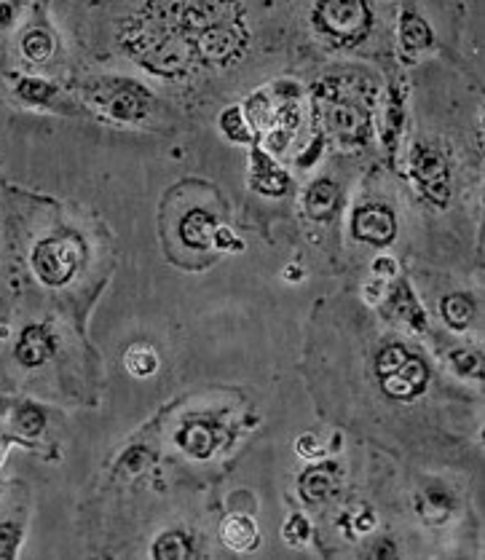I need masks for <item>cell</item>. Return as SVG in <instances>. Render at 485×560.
<instances>
[{"label": "cell", "mask_w": 485, "mask_h": 560, "mask_svg": "<svg viewBox=\"0 0 485 560\" xmlns=\"http://www.w3.org/2000/svg\"><path fill=\"white\" fill-rule=\"evenodd\" d=\"M30 263L43 285L65 287L84 263V244L76 234H51L35 244Z\"/></svg>", "instance_id": "4"}, {"label": "cell", "mask_w": 485, "mask_h": 560, "mask_svg": "<svg viewBox=\"0 0 485 560\" xmlns=\"http://www.w3.org/2000/svg\"><path fill=\"white\" fill-rule=\"evenodd\" d=\"M335 483H338V469L333 464H325V467H311L306 469L298 480V491L309 504L325 502L327 496L333 494Z\"/></svg>", "instance_id": "16"}, {"label": "cell", "mask_w": 485, "mask_h": 560, "mask_svg": "<svg viewBox=\"0 0 485 560\" xmlns=\"http://www.w3.org/2000/svg\"><path fill=\"white\" fill-rule=\"evenodd\" d=\"M9 405H11V402L6 400V397H0V416H3L6 410H9Z\"/></svg>", "instance_id": "37"}, {"label": "cell", "mask_w": 485, "mask_h": 560, "mask_svg": "<svg viewBox=\"0 0 485 560\" xmlns=\"http://www.w3.org/2000/svg\"><path fill=\"white\" fill-rule=\"evenodd\" d=\"M440 311H443L448 327H453V330H467L472 317H475V301L464 293L445 295L443 303H440Z\"/></svg>", "instance_id": "19"}, {"label": "cell", "mask_w": 485, "mask_h": 560, "mask_svg": "<svg viewBox=\"0 0 485 560\" xmlns=\"http://www.w3.org/2000/svg\"><path fill=\"white\" fill-rule=\"evenodd\" d=\"M373 274L378 276V279H394L397 276V263H394L392 258H378L376 263H373Z\"/></svg>", "instance_id": "32"}, {"label": "cell", "mask_w": 485, "mask_h": 560, "mask_svg": "<svg viewBox=\"0 0 485 560\" xmlns=\"http://www.w3.org/2000/svg\"><path fill=\"white\" fill-rule=\"evenodd\" d=\"M124 365L132 376L148 378L159 370V357H156V352H153L151 346H143V343H140V346H132V349L124 354Z\"/></svg>", "instance_id": "22"}, {"label": "cell", "mask_w": 485, "mask_h": 560, "mask_svg": "<svg viewBox=\"0 0 485 560\" xmlns=\"http://www.w3.org/2000/svg\"><path fill=\"white\" fill-rule=\"evenodd\" d=\"M252 188L271 199L285 196L290 191V175L271 159V153L252 151Z\"/></svg>", "instance_id": "12"}, {"label": "cell", "mask_w": 485, "mask_h": 560, "mask_svg": "<svg viewBox=\"0 0 485 560\" xmlns=\"http://www.w3.org/2000/svg\"><path fill=\"white\" fill-rule=\"evenodd\" d=\"M290 140H293V132L290 129H285V126H271L266 134V151L271 153V156H276V153H282L290 145Z\"/></svg>", "instance_id": "30"}, {"label": "cell", "mask_w": 485, "mask_h": 560, "mask_svg": "<svg viewBox=\"0 0 485 560\" xmlns=\"http://www.w3.org/2000/svg\"><path fill=\"white\" fill-rule=\"evenodd\" d=\"M17 94L25 102H33V105H49L57 97V86L51 81H43V78H19Z\"/></svg>", "instance_id": "23"}, {"label": "cell", "mask_w": 485, "mask_h": 560, "mask_svg": "<svg viewBox=\"0 0 485 560\" xmlns=\"http://www.w3.org/2000/svg\"><path fill=\"white\" fill-rule=\"evenodd\" d=\"M220 539L228 550L234 552H252L260 544V531L255 520L247 515H228L220 523Z\"/></svg>", "instance_id": "15"}, {"label": "cell", "mask_w": 485, "mask_h": 560, "mask_svg": "<svg viewBox=\"0 0 485 560\" xmlns=\"http://www.w3.org/2000/svg\"><path fill=\"white\" fill-rule=\"evenodd\" d=\"M400 41L408 51H421V49H429V46H432L435 35H432L429 25L419 17V14L405 11L400 19Z\"/></svg>", "instance_id": "18"}, {"label": "cell", "mask_w": 485, "mask_h": 560, "mask_svg": "<svg viewBox=\"0 0 485 560\" xmlns=\"http://www.w3.org/2000/svg\"><path fill=\"white\" fill-rule=\"evenodd\" d=\"M325 92L330 94V102H327L325 110V124L335 145L346 148V151H354V148L368 143V110H362V105H357V102L343 100V97H338V92H330V89H325Z\"/></svg>", "instance_id": "6"}, {"label": "cell", "mask_w": 485, "mask_h": 560, "mask_svg": "<svg viewBox=\"0 0 485 560\" xmlns=\"http://www.w3.org/2000/svg\"><path fill=\"white\" fill-rule=\"evenodd\" d=\"M22 539H25V528L19 523H14V520L0 523V558H17Z\"/></svg>", "instance_id": "26"}, {"label": "cell", "mask_w": 485, "mask_h": 560, "mask_svg": "<svg viewBox=\"0 0 485 560\" xmlns=\"http://www.w3.org/2000/svg\"><path fill=\"white\" fill-rule=\"evenodd\" d=\"M220 129H223V134H226L231 143L239 145L252 143V137H255L250 124H247V118H244V110L236 108V105H231V108L220 113Z\"/></svg>", "instance_id": "21"}, {"label": "cell", "mask_w": 485, "mask_h": 560, "mask_svg": "<svg viewBox=\"0 0 485 560\" xmlns=\"http://www.w3.org/2000/svg\"><path fill=\"white\" fill-rule=\"evenodd\" d=\"M177 445L196 459H210L215 451V435L204 424H188L177 432Z\"/></svg>", "instance_id": "17"}, {"label": "cell", "mask_w": 485, "mask_h": 560, "mask_svg": "<svg viewBox=\"0 0 485 560\" xmlns=\"http://www.w3.org/2000/svg\"><path fill=\"white\" fill-rule=\"evenodd\" d=\"M319 153H322V137H317V140L311 143L309 153H306V156H301V159H298V164H301V167H311V164L319 159Z\"/></svg>", "instance_id": "34"}, {"label": "cell", "mask_w": 485, "mask_h": 560, "mask_svg": "<svg viewBox=\"0 0 485 560\" xmlns=\"http://www.w3.org/2000/svg\"><path fill=\"white\" fill-rule=\"evenodd\" d=\"M341 207V188L333 183V180H314L306 191V199H303V209L311 220H330Z\"/></svg>", "instance_id": "14"}, {"label": "cell", "mask_w": 485, "mask_h": 560, "mask_svg": "<svg viewBox=\"0 0 485 560\" xmlns=\"http://www.w3.org/2000/svg\"><path fill=\"white\" fill-rule=\"evenodd\" d=\"M410 167L424 196L437 207H445L451 199V172L443 153L435 151L432 145H416L410 156Z\"/></svg>", "instance_id": "8"}, {"label": "cell", "mask_w": 485, "mask_h": 560, "mask_svg": "<svg viewBox=\"0 0 485 560\" xmlns=\"http://www.w3.org/2000/svg\"><path fill=\"white\" fill-rule=\"evenodd\" d=\"M376 373L392 400H413L429 384V368L402 346H386L376 357Z\"/></svg>", "instance_id": "5"}, {"label": "cell", "mask_w": 485, "mask_h": 560, "mask_svg": "<svg viewBox=\"0 0 485 560\" xmlns=\"http://www.w3.org/2000/svg\"><path fill=\"white\" fill-rule=\"evenodd\" d=\"M215 247H223V250H242V244L234 242V234L228 231V228H218L215 231Z\"/></svg>", "instance_id": "33"}, {"label": "cell", "mask_w": 485, "mask_h": 560, "mask_svg": "<svg viewBox=\"0 0 485 560\" xmlns=\"http://www.w3.org/2000/svg\"><path fill=\"white\" fill-rule=\"evenodd\" d=\"M57 352V338L51 333L49 325H27L19 335L17 343V360L25 365V368H41L43 362H49Z\"/></svg>", "instance_id": "10"}, {"label": "cell", "mask_w": 485, "mask_h": 560, "mask_svg": "<svg viewBox=\"0 0 485 560\" xmlns=\"http://www.w3.org/2000/svg\"><path fill=\"white\" fill-rule=\"evenodd\" d=\"M14 427L25 437H38L43 432V427H46V416H43V410L38 405L25 402V405H19L14 410Z\"/></svg>", "instance_id": "24"}, {"label": "cell", "mask_w": 485, "mask_h": 560, "mask_svg": "<svg viewBox=\"0 0 485 560\" xmlns=\"http://www.w3.org/2000/svg\"><path fill=\"white\" fill-rule=\"evenodd\" d=\"M381 555H394V547L389 542H381L376 547V550H373V558H381Z\"/></svg>", "instance_id": "36"}, {"label": "cell", "mask_w": 485, "mask_h": 560, "mask_svg": "<svg viewBox=\"0 0 485 560\" xmlns=\"http://www.w3.org/2000/svg\"><path fill=\"white\" fill-rule=\"evenodd\" d=\"M247 43H250V33L244 27V19H236V22L212 27L201 35L196 41V57H199V65L204 67H226L242 57Z\"/></svg>", "instance_id": "7"}, {"label": "cell", "mask_w": 485, "mask_h": 560, "mask_svg": "<svg viewBox=\"0 0 485 560\" xmlns=\"http://www.w3.org/2000/svg\"><path fill=\"white\" fill-rule=\"evenodd\" d=\"M352 234L360 242H368L373 247H386L397 236V218L394 212L384 204H365L354 212Z\"/></svg>", "instance_id": "9"}, {"label": "cell", "mask_w": 485, "mask_h": 560, "mask_svg": "<svg viewBox=\"0 0 485 560\" xmlns=\"http://www.w3.org/2000/svg\"><path fill=\"white\" fill-rule=\"evenodd\" d=\"M14 22V6L11 3H0V27H9Z\"/></svg>", "instance_id": "35"}, {"label": "cell", "mask_w": 485, "mask_h": 560, "mask_svg": "<svg viewBox=\"0 0 485 560\" xmlns=\"http://www.w3.org/2000/svg\"><path fill=\"white\" fill-rule=\"evenodd\" d=\"M384 301H386L384 306L386 317L400 319V322L410 325L413 330H424V327H427V317H424V311H421L419 301H416V295H413L408 282L397 279V282L389 287V293H386Z\"/></svg>", "instance_id": "13"}, {"label": "cell", "mask_w": 485, "mask_h": 560, "mask_svg": "<svg viewBox=\"0 0 485 560\" xmlns=\"http://www.w3.org/2000/svg\"><path fill=\"white\" fill-rule=\"evenodd\" d=\"M151 552L156 560H185L193 555V544L183 531H167L156 539Z\"/></svg>", "instance_id": "20"}, {"label": "cell", "mask_w": 485, "mask_h": 560, "mask_svg": "<svg viewBox=\"0 0 485 560\" xmlns=\"http://www.w3.org/2000/svg\"><path fill=\"white\" fill-rule=\"evenodd\" d=\"M451 365L456 373H461V376L483 378V360H480V354L464 352V349H461V352H453Z\"/></svg>", "instance_id": "27"}, {"label": "cell", "mask_w": 485, "mask_h": 560, "mask_svg": "<svg viewBox=\"0 0 485 560\" xmlns=\"http://www.w3.org/2000/svg\"><path fill=\"white\" fill-rule=\"evenodd\" d=\"M215 231H218V220L215 215H210L207 209H191L180 218V226H177V234H180V242L188 247V250L204 252L215 247Z\"/></svg>", "instance_id": "11"}, {"label": "cell", "mask_w": 485, "mask_h": 560, "mask_svg": "<svg viewBox=\"0 0 485 560\" xmlns=\"http://www.w3.org/2000/svg\"><path fill=\"white\" fill-rule=\"evenodd\" d=\"M121 49L137 65L164 78H180L199 67L193 43L185 41L183 35L172 30L148 6L126 22L121 30Z\"/></svg>", "instance_id": "1"}, {"label": "cell", "mask_w": 485, "mask_h": 560, "mask_svg": "<svg viewBox=\"0 0 485 560\" xmlns=\"http://www.w3.org/2000/svg\"><path fill=\"white\" fill-rule=\"evenodd\" d=\"M153 464V453H148V448H129V451L118 459V469H129L132 475L143 472L145 467Z\"/></svg>", "instance_id": "28"}, {"label": "cell", "mask_w": 485, "mask_h": 560, "mask_svg": "<svg viewBox=\"0 0 485 560\" xmlns=\"http://www.w3.org/2000/svg\"><path fill=\"white\" fill-rule=\"evenodd\" d=\"M295 448H298V453L301 456H306V459H317V456H322V445H319V440L317 437H311V435H306V437H301L298 443H295Z\"/></svg>", "instance_id": "31"}, {"label": "cell", "mask_w": 485, "mask_h": 560, "mask_svg": "<svg viewBox=\"0 0 485 560\" xmlns=\"http://www.w3.org/2000/svg\"><path fill=\"white\" fill-rule=\"evenodd\" d=\"M81 92H84L86 102H92L94 108L121 124H137L153 108V94L132 78H89L81 84Z\"/></svg>", "instance_id": "2"}, {"label": "cell", "mask_w": 485, "mask_h": 560, "mask_svg": "<svg viewBox=\"0 0 485 560\" xmlns=\"http://www.w3.org/2000/svg\"><path fill=\"white\" fill-rule=\"evenodd\" d=\"M373 11L368 0H317L314 27L335 46H357L368 38Z\"/></svg>", "instance_id": "3"}, {"label": "cell", "mask_w": 485, "mask_h": 560, "mask_svg": "<svg viewBox=\"0 0 485 560\" xmlns=\"http://www.w3.org/2000/svg\"><path fill=\"white\" fill-rule=\"evenodd\" d=\"M22 54L30 62H46L54 54V38L46 30H27L22 38Z\"/></svg>", "instance_id": "25"}, {"label": "cell", "mask_w": 485, "mask_h": 560, "mask_svg": "<svg viewBox=\"0 0 485 560\" xmlns=\"http://www.w3.org/2000/svg\"><path fill=\"white\" fill-rule=\"evenodd\" d=\"M309 536H311V526H309V520L303 518V515H290V518H287V523H285L287 544L301 547V544H306Z\"/></svg>", "instance_id": "29"}]
</instances>
